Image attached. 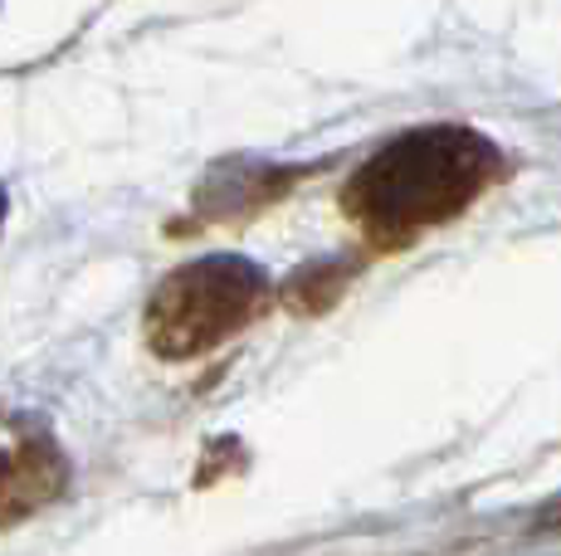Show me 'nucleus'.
Instances as JSON below:
<instances>
[{
	"mask_svg": "<svg viewBox=\"0 0 561 556\" xmlns=\"http://www.w3.org/2000/svg\"><path fill=\"white\" fill-rule=\"evenodd\" d=\"M493 147L463 127H430V132L396 137L386 152L352 181V210L386 240L430 230L449 220L483 190L493 176Z\"/></svg>",
	"mask_w": 561,
	"mask_h": 556,
	"instance_id": "nucleus-1",
	"label": "nucleus"
},
{
	"mask_svg": "<svg viewBox=\"0 0 561 556\" xmlns=\"http://www.w3.org/2000/svg\"><path fill=\"white\" fill-rule=\"evenodd\" d=\"M259 293L264 278L244 259H201L161 283L147 327L167 357H191L230 337L259 308Z\"/></svg>",
	"mask_w": 561,
	"mask_h": 556,
	"instance_id": "nucleus-2",
	"label": "nucleus"
},
{
	"mask_svg": "<svg viewBox=\"0 0 561 556\" xmlns=\"http://www.w3.org/2000/svg\"><path fill=\"white\" fill-rule=\"evenodd\" d=\"M0 474H5V454H0Z\"/></svg>",
	"mask_w": 561,
	"mask_h": 556,
	"instance_id": "nucleus-3",
	"label": "nucleus"
}]
</instances>
